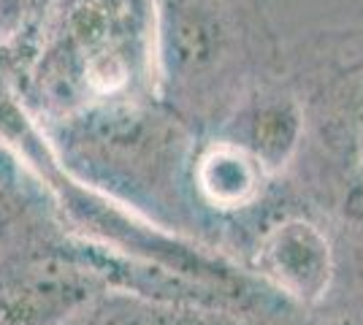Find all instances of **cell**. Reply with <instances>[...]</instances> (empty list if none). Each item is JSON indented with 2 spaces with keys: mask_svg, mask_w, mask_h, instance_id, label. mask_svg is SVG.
<instances>
[{
  "mask_svg": "<svg viewBox=\"0 0 363 325\" xmlns=\"http://www.w3.org/2000/svg\"><path fill=\"white\" fill-rule=\"evenodd\" d=\"M41 130L65 173L168 231L209 244L187 193V163L198 139H190L177 120L130 98L79 111Z\"/></svg>",
  "mask_w": 363,
  "mask_h": 325,
  "instance_id": "obj_1",
  "label": "cell"
},
{
  "mask_svg": "<svg viewBox=\"0 0 363 325\" xmlns=\"http://www.w3.org/2000/svg\"><path fill=\"white\" fill-rule=\"evenodd\" d=\"M108 290L239 312L228 293L68 231L33 228L0 244V325H65Z\"/></svg>",
  "mask_w": 363,
  "mask_h": 325,
  "instance_id": "obj_2",
  "label": "cell"
},
{
  "mask_svg": "<svg viewBox=\"0 0 363 325\" xmlns=\"http://www.w3.org/2000/svg\"><path fill=\"white\" fill-rule=\"evenodd\" d=\"M239 263L293 309L328 301L339 282L333 222L306 206H285L257 225Z\"/></svg>",
  "mask_w": 363,
  "mask_h": 325,
  "instance_id": "obj_3",
  "label": "cell"
},
{
  "mask_svg": "<svg viewBox=\"0 0 363 325\" xmlns=\"http://www.w3.org/2000/svg\"><path fill=\"white\" fill-rule=\"evenodd\" d=\"M220 133L239 141L277 179L288 182L306 141L303 103L288 90H252L228 114Z\"/></svg>",
  "mask_w": 363,
  "mask_h": 325,
  "instance_id": "obj_4",
  "label": "cell"
},
{
  "mask_svg": "<svg viewBox=\"0 0 363 325\" xmlns=\"http://www.w3.org/2000/svg\"><path fill=\"white\" fill-rule=\"evenodd\" d=\"M65 325H257L242 312L166 301L130 290H108Z\"/></svg>",
  "mask_w": 363,
  "mask_h": 325,
  "instance_id": "obj_5",
  "label": "cell"
},
{
  "mask_svg": "<svg viewBox=\"0 0 363 325\" xmlns=\"http://www.w3.org/2000/svg\"><path fill=\"white\" fill-rule=\"evenodd\" d=\"M339 244V282H363V171L350 182L345 198L331 217Z\"/></svg>",
  "mask_w": 363,
  "mask_h": 325,
  "instance_id": "obj_6",
  "label": "cell"
},
{
  "mask_svg": "<svg viewBox=\"0 0 363 325\" xmlns=\"http://www.w3.org/2000/svg\"><path fill=\"white\" fill-rule=\"evenodd\" d=\"M257 325H363V282L336 285L331 298L312 309L282 307Z\"/></svg>",
  "mask_w": 363,
  "mask_h": 325,
  "instance_id": "obj_7",
  "label": "cell"
},
{
  "mask_svg": "<svg viewBox=\"0 0 363 325\" xmlns=\"http://www.w3.org/2000/svg\"><path fill=\"white\" fill-rule=\"evenodd\" d=\"M352 152H355V169L363 171V111L355 125V139H352Z\"/></svg>",
  "mask_w": 363,
  "mask_h": 325,
  "instance_id": "obj_8",
  "label": "cell"
}]
</instances>
